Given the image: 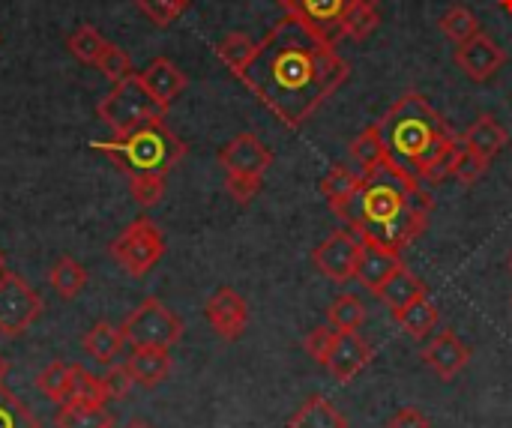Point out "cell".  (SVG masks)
<instances>
[{"instance_id": "cell-1", "label": "cell", "mask_w": 512, "mask_h": 428, "mask_svg": "<svg viewBox=\"0 0 512 428\" xmlns=\"http://www.w3.org/2000/svg\"><path fill=\"white\" fill-rule=\"evenodd\" d=\"M351 66L339 57L336 39L288 12L258 42L240 81L288 129L303 126L348 78Z\"/></svg>"}, {"instance_id": "cell-2", "label": "cell", "mask_w": 512, "mask_h": 428, "mask_svg": "<svg viewBox=\"0 0 512 428\" xmlns=\"http://www.w3.org/2000/svg\"><path fill=\"white\" fill-rule=\"evenodd\" d=\"M336 216L360 240L402 255L429 228L432 195L420 177H411L384 159L372 171H363V186L342 210H336Z\"/></svg>"}, {"instance_id": "cell-3", "label": "cell", "mask_w": 512, "mask_h": 428, "mask_svg": "<svg viewBox=\"0 0 512 428\" xmlns=\"http://www.w3.org/2000/svg\"><path fill=\"white\" fill-rule=\"evenodd\" d=\"M387 159L423 183H444L453 177V159L462 147L447 120L420 93H405L381 120Z\"/></svg>"}, {"instance_id": "cell-4", "label": "cell", "mask_w": 512, "mask_h": 428, "mask_svg": "<svg viewBox=\"0 0 512 428\" xmlns=\"http://www.w3.org/2000/svg\"><path fill=\"white\" fill-rule=\"evenodd\" d=\"M102 156H108L126 177L138 174H162L186 156V144L168 129L165 120H150L126 135H114L111 141H96L90 144Z\"/></svg>"}, {"instance_id": "cell-5", "label": "cell", "mask_w": 512, "mask_h": 428, "mask_svg": "<svg viewBox=\"0 0 512 428\" xmlns=\"http://www.w3.org/2000/svg\"><path fill=\"white\" fill-rule=\"evenodd\" d=\"M99 120L114 132V135H126L150 120H165L168 108H162L147 87L141 84V75H129L123 81H117L99 102Z\"/></svg>"}, {"instance_id": "cell-6", "label": "cell", "mask_w": 512, "mask_h": 428, "mask_svg": "<svg viewBox=\"0 0 512 428\" xmlns=\"http://www.w3.org/2000/svg\"><path fill=\"white\" fill-rule=\"evenodd\" d=\"M108 255L120 264L123 273L141 279L147 276L165 255V234L156 228L153 219L138 216L135 222H129L108 246Z\"/></svg>"}, {"instance_id": "cell-7", "label": "cell", "mask_w": 512, "mask_h": 428, "mask_svg": "<svg viewBox=\"0 0 512 428\" xmlns=\"http://www.w3.org/2000/svg\"><path fill=\"white\" fill-rule=\"evenodd\" d=\"M126 345L132 348H174L183 339V321L156 297L144 300L135 312L120 324Z\"/></svg>"}, {"instance_id": "cell-8", "label": "cell", "mask_w": 512, "mask_h": 428, "mask_svg": "<svg viewBox=\"0 0 512 428\" xmlns=\"http://www.w3.org/2000/svg\"><path fill=\"white\" fill-rule=\"evenodd\" d=\"M39 315H42L39 294L18 273L3 270L0 273V333L21 336Z\"/></svg>"}, {"instance_id": "cell-9", "label": "cell", "mask_w": 512, "mask_h": 428, "mask_svg": "<svg viewBox=\"0 0 512 428\" xmlns=\"http://www.w3.org/2000/svg\"><path fill=\"white\" fill-rule=\"evenodd\" d=\"M360 249H363V240L351 231V228H342L336 234H330L315 252H312V264L318 273H324L327 279L345 285L357 276V261H360Z\"/></svg>"}, {"instance_id": "cell-10", "label": "cell", "mask_w": 512, "mask_h": 428, "mask_svg": "<svg viewBox=\"0 0 512 428\" xmlns=\"http://www.w3.org/2000/svg\"><path fill=\"white\" fill-rule=\"evenodd\" d=\"M219 165L225 168V177L264 180L267 168L273 165V153L267 150V144L258 135L240 132L219 150Z\"/></svg>"}, {"instance_id": "cell-11", "label": "cell", "mask_w": 512, "mask_h": 428, "mask_svg": "<svg viewBox=\"0 0 512 428\" xmlns=\"http://www.w3.org/2000/svg\"><path fill=\"white\" fill-rule=\"evenodd\" d=\"M456 66L477 84L489 81L498 75V69L507 63V51L489 36V33H477L474 39L456 45V54H453Z\"/></svg>"}, {"instance_id": "cell-12", "label": "cell", "mask_w": 512, "mask_h": 428, "mask_svg": "<svg viewBox=\"0 0 512 428\" xmlns=\"http://www.w3.org/2000/svg\"><path fill=\"white\" fill-rule=\"evenodd\" d=\"M204 315H207L210 327L216 330V336L225 339V342L240 339L243 330H246V324H249V306H246V300L234 288H219L207 300Z\"/></svg>"}, {"instance_id": "cell-13", "label": "cell", "mask_w": 512, "mask_h": 428, "mask_svg": "<svg viewBox=\"0 0 512 428\" xmlns=\"http://www.w3.org/2000/svg\"><path fill=\"white\" fill-rule=\"evenodd\" d=\"M369 360H372V348L360 333H339L324 366L339 384H348L369 366Z\"/></svg>"}, {"instance_id": "cell-14", "label": "cell", "mask_w": 512, "mask_h": 428, "mask_svg": "<svg viewBox=\"0 0 512 428\" xmlns=\"http://www.w3.org/2000/svg\"><path fill=\"white\" fill-rule=\"evenodd\" d=\"M423 363L441 378V381H453L468 363H471V351L459 342V336L453 330L438 333L426 348H423Z\"/></svg>"}, {"instance_id": "cell-15", "label": "cell", "mask_w": 512, "mask_h": 428, "mask_svg": "<svg viewBox=\"0 0 512 428\" xmlns=\"http://www.w3.org/2000/svg\"><path fill=\"white\" fill-rule=\"evenodd\" d=\"M138 75H141V84L147 87V93L162 108H171V102L186 90V75L168 57H153Z\"/></svg>"}, {"instance_id": "cell-16", "label": "cell", "mask_w": 512, "mask_h": 428, "mask_svg": "<svg viewBox=\"0 0 512 428\" xmlns=\"http://www.w3.org/2000/svg\"><path fill=\"white\" fill-rule=\"evenodd\" d=\"M402 267V255L384 249V246H375L369 240H363V249H360V261H357V276L372 294Z\"/></svg>"}, {"instance_id": "cell-17", "label": "cell", "mask_w": 512, "mask_h": 428, "mask_svg": "<svg viewBox=\"0 0 512 428\" xmlns=\"http://www.w3.org/2000/svg\"><path fill=\"white\" fill-rule=\"evenodd\" d=\"M288 3V12L306 18L312 27H318L321 33H327L330 39L339 36V24H342V15L348 12L351 0H285Z\"/></svg>"}, {"instance_id": "cell-18", "label": "cell", "mask_w": 512, "mask_h": 428, "mask_svg": "<svg viewBox=\"0 0 512 428\" xmlns=\"http://www.w3.org/2000/svg\"><path fill=\"white\" fill-rule=\"evenodd\" d=\"M123 366H126V372L132 375L135 384L156 387L171 372V354H168V348H132V354H129V360Z\"/></svg>"}, {"instance_id": "cell-19", "label": "cell", "mask_w": 512, "mask_h": 428, "mask_svg": "<svg viewBox=\"0 0 512 428\" xmlns=\"http://www.w3.org/2000/svg\"><path fill=\"white\" fill-rule=\"evenodd\" d=\"M462 141H465V147H468L471 153H477V156H483L486 162H492V159L510 144V135H507V129H504L495 117L483 114V117H477V120L465 129Z\"/></svg>"}, {"instance_id": "cell-20", "label": "cell", "mask_w": 512, "mask_h": 428, "mask_svg": "<svg viewBox=\"0 0 512 428\" xmlns=\"http://www.w3.org/2000/svg\"><path fill=\"white\" fill-rule=\"evenodd\" d=\"M423 294H429L426 291V282L420 279V276H414L405 264L375 291V297L396 315V312H402L408 303H414L417 297H423Z\"/></svg>"}, {"instance_id": "cell-21", "label": "cell", "mask_w": 512, "mask_h": 428, "mask_svg": "<svg viewBox=\"0 0 512 428\" xmlns=\"http://www.w3.org/2000/svg\"><path fill=\"white\" fill-rule=\"evenodd\" d=\"M123 345H126L123 333H120L117 327H111L108 321L93 324V327L87 330V336H84V351H87V357H93V360L102 363V366H111V363L120 357Z\"/></svg>"}, {"instance_id": "cell-22", "label": "cell", "mask_w": 512, "mask_h": 428, "mask_svg": "<svg viewBox=\"0 0 512 428\" xmlns=\"http://www.w3.org/2000/svg\"><path fill=\"white\" fill-rule=\"evenodd\" d=\"M288 428H348V420L330 399L312 396L309 402H303V408H297Z\"/></svg>"}, {"instance_id": "cell-23", "label": "cell", "mask_w": 512, "mask_h": 428, "mask_svg": "<svg viewBox=\"0 0 512 428\" xmlns=\"http://www.w3.org/2000/svg\"><path fill=\"white\" fill-rule=\"evenodd\" d=\"M378 24H381V15H378V3L375 0H351L348 12L342 15L339 36L363 42V39H369L375 33Z\"/></svg>"}, {"instance_id": "cell-24", "label": "cell", "mask_w": 512, "mask_h": 428, "mask_svg": "<svg viewBox=\"0 0 512 428\" xmlns=\"http://www.w3.org/2000/svg\"><path fill=\"white\" fill-rule=\"evenodd\" d=\"M393 318L399 321V327H402L408 336L426 339V336L435 330V324H438V306L432 303L429 294H423V297H417L414 303H408L402 312H396Z\"/></svg>"}, {"instance_id": "cell-25", "label": "cell", "mask_w": 512, "mask_h": 428, "mask_svg": "<svg viewBox=\"0 0 512 428\" xmlns=\"http://www.w3.org/2000/svg\"><path fill=\"white\" fill-rule=\"evenodd\" d=\"M360 186H363V171L357 174V171H351V168L336 165V168L321 180V195L327 198L330 210L336 213V210H342V207L357 195Z\"/></svg>"}, {"instance_id": "cell-26", "label": "cell", "mask_w": 512, "mask_h": 428, "mask_svg": "<svg viewBox=\"0 0 512 428\" xmlns=\"http://www.w3.org/2000/svg\"><path fill=\"white\" fill-rule=\"evenodd\" d=\"M75 372H78L75 363H60V360H57V363H51L48 369H42V372L36 375V387H39V393L48 396L51 402L66 405V402L72 399Z\"/></svg>"}, {"instance_id": "cell-27", "label": "cell", "mask_w": 512, "mask_h": 428, "mask_svg": "<svg viewBox=\"0 0 512 428\" xmlns=\"http://www.w3.org/2000/svg\"><path fill=\"white\" fill-rule=\"evenodd\" d=\"M57 428H111V414L102 405H87V402H66L60 405L57 417H54Z\"/></svg>"}, {"instance_id": "cell-28", "label": "cell", "mask_w": 512, "mask_h": 428, "mask_svg": "<svg viewBox=\"0 0 512 428\" xmlns=\"http://www.w3.org/2000/svg\"><path fill=\"white\" fill-rule=\"evenodd\" d=\"M255 51H258V42H255L252 36H246V33H228V36L216 45V57H219L237 78L246 72V66L252 63Z\"/></svg>"}, {"instance_id": "cell-29", "label": "cell", "mask_w": 512, "mask_h": 428, "mask_svg": "<svg viewBox=\"0 0 512 428\" xmlns=\"http://www.w3.org/2000/svg\"><path fill=\"white\" fill-rule=\"evenodd\" d=\"M48 282H51V288L57 291L60 300H75L84 291V285H87V270L75 258H60L51 267Z\"/></svg>"}, {"instance_id": "cell-30", "label": "cell", "mask_w": 512, "mask_h": 428, "mask_svg": "<svg viewBox=\"0 0 512 428\" xmlns=\"http://www.w3.org/2000/svg\"><path fill=\"white\" fill-rule=\"evenodd\" d=\"M330 327L339 333H357L366 324V306L360 303L357 294H339L330 309H327Z\"/></svg>"}, {"instance_id": "cell-31", "label": "cell", "mask_w": 512, "mask_h": 428, "mask_svg": "<svg viewBox=\"0 0 512 428\" xmlns=\"http://www.w3.org/2000/svg\"><path fill=\"white\" fill-rule=\"evenodd\" d=\"M351 156L354 162L360 165V171H372L375 165H381L387 159V150H384V135H381V123H372L366 126L354 144H351Z\"/></svg>"}, {"instance_id": "cell-32", "label": "cell", "mask_w": 512, "mask_h": 428, "mask_svg": "<svg viewBox=\"0 0 512 428\" xmlns=\"http://www.w3.org/2000/svg\"><path fill=\"white\" fill-rule=\"evenodd\" d=\"M438 27L444 30V36L447 39H453L456 45H462V42H468V39H474L477 33H483L480 30V18L468 9V6H450L444 15H441V21H438Z\"/></svg>"}, {"instance_id": "cell-33", "label": "cell", "mask_w": 512, "mask_h": 428, "mask_svg": "<svg viewBox=\"0 0 512 428\" xmlns=\"http://www.w3.org/2000/svg\"><path fill=\"white\" fill-rule=\"evenodd\" d=\"M66 45H69V51H72L81 63H93V66H96V60H99V54H102V48H105V39H102V33H99L96 27L81 24L78 30H72V36L66 39Z\"/></svg>"}, {"instance_id": "cell-34", "label": "cell", "mask_w": 512, "mask_h": 428, "mask_svg": "<svg viewBox=\"0 0 512 428\" xmlns=\"http://www.w3.org/2000/svg\"><path fill=\"white\" fill-rule=\"evenodd\" d=\"M0 428H39L30 408L0 384Z\"/></svg>"}, {"instance_id": "cell-35", "label": "cell", "mask_w": 512, "mask_h": 428, "mask_svg": "<svg viewBox=\"0 0 512 428\" xmlns=\"http://www.w3.org/2000/svg\"><path fill=\"white\" fill-rule=\"evenodd\" d=\"M96 69H99L111 84H117V81H123V78L132 75V60H129V54H126L123 48H117L114 42H105V48H102V54H99V60H96Z\"/></svg>"}, {"instance_id": "cell-36", "label": "cell", "mask_w": 512, "mask_h": 428, "mask_svg": "<svg viewBox=\"0 0 512 428\" xmlns=\"http://www.w3.org/2000/svg\"><path fill=\"white\" fill-rule=\"evenodd\" d=\"M129 189H132L135 204L156 207L165 195V177L162 174H138V177H129Z\"/></svg>"}, {"instance_id": "cell-37", "label": "cell", "mask_w": 512, "mask_h": 428, "mask_svg": "<svg viewBox=\"0 0 512 428\" xmlns=\"http://www.w3.org/2000/svg\"><path fill=\"white\" fill-rule=\"evenodd\" d=\"M135 6L156 27H168L171 21H177L183 15V9L189 6V0H135Z\"/></svg>"}, {"instance_id": "cell-38", "label": "cell", "mask_w": 512, "mask_h": 428, "mask_svg": "<svg viewBox=\"0 0 512 428\" xmlns=\"http://www.w3.org/2000/svg\"><path fill=\"white\" fill-rule=\"evenodd\" d=\"M489 165H492V162H486L483 156L471 153V150L465 147V141H462V147H459V153H456V159H453V177H456L459 183H465V186H474V183L486 174Z\"/></svg>"}, {"instance_id": "cell-39", "label": "cell", "mask_w": 512, "mask_h": 428, "mask_svg": "<svg viewBox=\"0 0 512 428\" xmlns=\"http://www.w3.org/2000/svg\"><path fill=\"white\" fill-rule=\"evenodd\" d=\"M69 402L105 405V402H108V396H105V384H102V378H96V375H90V372H84V369L78 366V372H75V384H72V399H69Z\"/></svg>"}, {"instance_id": "cell-40", "label": "cell", "mask_w": 512, "mask_h": 428, "mask_svg": "<svg viewBox=\"0 0 512 428\" xmlns=\"http://www.w3.org/2000/svg\"><path fill=\"white\" fill-rule=\"evenodd\" d=\"M336 336H339V330H333L330 324L315 327V330L306 336V354H309L315 363H327V357H330V351H333V345H336Z\"/></svg>"}, {"instance_id": "cell-41", "label": "cell", "mask_w": 512, "mask_h": 428, "mask_svg": "<svg viewBox=\"0 0 512 428\" xmlns=\"http://www.w3.org/2000/svg\"><path fill=\"white\" fill-rule=\"evenodd\" d=\"M102 384H105V396L108 399H126L129 390L135 387L132 375L126 372V366H111L105 375H102Z\"/></svg>"}, {"instance_id": "cell-42", "label": "cell", "mask_w": 512, "mask_h": 428, "mask_svg": "<svg viewBox=\"0 0 512 428\" xmlns=\"http://www.w3.org/2000/svg\"><path fill=\"white\" fill-rule=\"evenodd\" d=\"M261 186H264V180L225 177V189H228V195H231L237 204H249V201H255V198H258V192H261Z\"/></svg>"}, {"instance_id": "cell-43", "label": "cell", "mask_w": 512, "mask_h": 428, "mask_svg": "<svg viewBox=\"0 0 512 428\" xmlns=\"http://www.w3.org/2000/svg\"><path fill=\"white\" fill-rule=\"evenodd\" d=\"M387 428H432V423H429V417L420 414L417 408H402V411L387 423Z\"/></svg>"}, {"instance_id": "cell-44", "label": "cell", "mask_w": 512, "mask_h": 428, "mask_svg": "<svg viewBox=\"0 0 512 428\" xmlns=\"http://www.w3.org/2000/svg\"><path fill=\"white\" fill-rule=\"evenodd\" d=\"M6 372H9V363L0 357V384H3V378H6Z\"/></svg>"}, {"instance_id": "cell-45", "label": "cell", "mask_w": 512, "mask_h": 428, "mask_svg": "<svg viewBox=\"0 0 512 428\" xmlns=\"http://www.w3.org/2000/svg\"><path fill=\"white\" fill-rule=\"evenodd\" d=\"M126 428H153V426H150V423H141V420H132Z\"/></svg>"}, {"instance_id": "cell-46", "label": "cell", "mask_w": 512, "mask_h": 428, "mask_svg": "<svg viewBox=\"0 0 512 428\" xmlns=\"http://www.w3.org/2000/svg\"><path fill=\"white\" fill-rule=\"evenodd\" d=\"M3 264H6V258H3V252H0V273H3Z\"/></svg>"}, {"instance_id": "cell-47", "label": "cell", "mask_w": 512, "mask_h": 428, "mask_svg": "<svg viewBox=\"0 0 512 428\" xmlns=\"http://www.w3.org/2000/svg\"><path fill=\"white\" fill-rule=\"evenodd\" d=\"M510 273H512V255H510Z\"/></svg>"}, {"instance_id": "cell-48", "label": "cell", "mask_w": 512, "mask_h": 428, "mask_svg": "<svg viewBox=\"0 0 512 428\" xmlns=\"http://www.w3.org/2000/svg\"><path fill=\"white\" fill-rule=\"evenodd\" d=\"M111 428H114V426H111Z\"/></svg>"}]
</instances>
